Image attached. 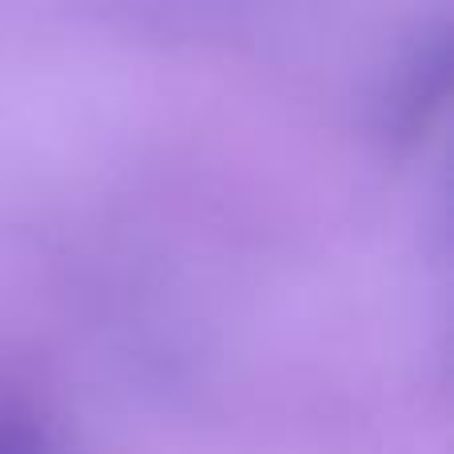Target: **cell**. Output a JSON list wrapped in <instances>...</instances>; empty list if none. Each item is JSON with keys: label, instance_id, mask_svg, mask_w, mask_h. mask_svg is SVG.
I'll list each match as a JSON object with an SVG mask.
<instances>
[{"label": "cell", "instance_id": "1", "mask_svg": "<svg viewBox=\"0 0 454 454\" xmlns=\"http://www.w3.org/2000/svg\"><path fill=\"white\" fill-rule=\"evenodd\" d=\"M407 395H411V391H407ZM395 399H399V395H395ZM383 403H387V399H383Z\"/></svg>", "mask_w": 454, "mask_h": 454}]
</instances>
